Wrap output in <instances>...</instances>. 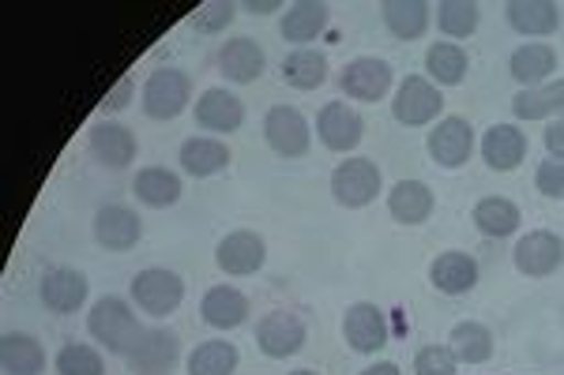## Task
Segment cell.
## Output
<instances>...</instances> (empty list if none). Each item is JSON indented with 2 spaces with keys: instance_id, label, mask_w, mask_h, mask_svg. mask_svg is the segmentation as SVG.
<instances>
[{
  "instance_id": "6da1fadb",
  "label": "cell",
  "mask_w": 564,
  "mask_h": 375,
  "mask_svg": "<svg viewBox=\"0 0 564 375\" xmlns=\"http://www.w3.org/2000/svg\"><path fill=\"white\" fill-rule=\"evenodd\" d=\"M87 327H90V334H95V342H102L106 350H113V353H129L132 345H135V338L143 334V327H140V319L132 316V308L124 305L121 297H102L95 308H90V316H87Z\"/></svg>"
},
{
  "instance_id": "7a4b0ae2",
  "label": "cell",
  "mask_w": 564,
  "mask_h": 375,
  "mask_svg": "<svg viewBox=\"0 0 564 375\" xmlns=\"http://www.w3.org/2000/svg\"><path fill=\"white\" fill-rule=\"evenodd\" d=\"M380 185H384L380 169H377V162H369V158H347L332 173V196L350 210L369 207L372 199L380 196Z\"/></svg>"
},
{
  "instance_id": "3957f363",
  "label": "cell",
  "mask_w": 564,
  "mask_h": 375,
  "mask_svg": "<svg viewBox=\"0 0 564 375\" xmlns=\"http://www.w3.org/2000/svg\"><path fill=\"white\" fill-rule=\"evenodd\" d=\"M188 98H193V84H188L185 71L177 68H159L143 87V113L154 121H174L185 113Z\"/></svg>"
},
{
  "instance_id": "277c9868",
  "label": "cell",
  "mask_w": 564,
  "mask_h": 375,
  "mask_svg": "<svg viewBox=\"0 0 564 375\" xmlns=\"http://www.w3.org/2000/svg\"><path fill=\"white\" fill-rule=\"evenodd\" d=\"M132 300L148 316H170L185 300V282L174 271H162V267L140 271L132 278Z\"/></svg>"
},
{
  "instance_id": "5b68a950",
  "label": "cell",
  "mask_w": 564,
  "mask_h": 375,
  "mask_svg": "<svg viewBox=\"0 0 564 375\" xmlns=\"http://www.w3.org/2000/svg\"><path fill=\"white\" fill-rule=\"evenodd\" d=\"M444 109V98L430 79L422 76H406L403 87H399L395 102H391V113H395L399 124H411V128H422L441 117Z\"/></svg>"
},
{
  "instance_id": "8992f818",
  "label": "cell",
  "mask_w": 564,
  "mask_h": 375,
  "mask_svg": "<svg viewBox=\"0 0 564 375\" xmlns=\"http://www.w3.org/2000/svg\"><path fill=\"white\" fill-rule=\"evenodd\" d=\"M132 372L140 375H166L177 364V334L166 331V327H148L129 353H124Z\"/></svg>"
},
{
  "instance_id": "52a82bcc",
  "label": "cell",
  "mask_w": 564,
  "mask_h": 375,
  "mask_svg": "<svg viewBox=\"0 0 564 375\" xmlns=\"http://www.w3.org/2000/svg\"><path fill=\"white\" fill-rule=\"evenodd\" d=\"M470 151H475V128L463 121V117H444L430 132V154L436 166H444V169L467 166Z\"/></svg>"
},
{
  "instance_id": "ba28073f",
  "label": "cell",
  "mask_w": 564,
  "mask_h": 375,
  "mask_svg": "<svg viewBox=\"0 0 564 375\" xmlns=\"http://www.w3.org/2000/svg\"><path fill=\"white\" fill-rule=\"evenodd\" d=\"M268 260V244H263L260 233L252 230H238L230 236H223L215 252V263L223 274H234V278H245V274H257Z\"/></svg>"
},
{
  "instance_id": "9c48e42d",
  "label": "cell",
  "mask_w": 564,
  "mask_h": 375,
  "mask_svg": "<svg viewBox=\"0 0 564 375\" xmlns=\"http://www.w3.org/2000/svg\"><path fill=\"white\" fill-rule=\"evenodd\" d=\"M512 255L520 274H527V278H545V274H553L564 263V241L550 230H534L516 244Z\"/></svg>"
},
{
  "instance_id": "30bf717a",
  "label": "cell",
  "mask_w": 564,
  "mask_h": 375,
  "mask_svg": "<svg viewBox=\"0 0 564 375\" xmlns=\"http://www.w3.org/2000/svg\"><path fill=\"white\" fill-rule=\"evenodd\" d=\"M391 68L377 57H358L339 71V87L358 102H380L391 90Z\"/></svg>"
},
{
  "instance_id": "8fae6325",
  "label": "cell",
  "mask_w": 564,
  "mask_h": 375,
  "mask_svg": "<svg viewBox=\"0 0 564 375\" xmlns=\"http://www.w3.org/2000/svg\"><path fill=\"white\" fill-rule=\"evenodd\" d=\"M263 135H268L271 151H279L282 158H297V154L308 151V121L290 106L271 109L268 121H263Z\"/></svg>"
},
{
  "instance_id": "7c38bea8",
  "label": "cell",
  "mask_w": 564,
  "mask_h": 375,
  "mask_svg": "<svg viewBox=\"0 0 564 375\" xmlns=\"http://www.w3.org/2000/svg\"><path fill=\"white\" fill-rule=\"evenodd\" d=\"M316 132H321V140L327 151H339L347 154L354 146L361 143V132H366V124H361V117L354 113L347 102H327L321 109V117H316Z\"/></svg>"
},
{
  "instance_id": "4fadbf2b",
  "label": "cell",
  "mask_w": 564,
  "mask_h": 375,
  "mask_svg": "<svg viewBox=\"0 0 564 375\" xmlns=\"http://www.w3.org/2000/svg\"><path fill=\"white\" fill-rule=\"evenodd\" d=\"M257 342H260V353L275 356V361L294 356L305 345V323L294 312H271L260 319Z\"/></svg>"
},
{
  "instance_id": "5bb4252c",
  "label": "cell",
  "mask_w": 564,
  "mask_h": 375,
  "mask_svg": "<svg viewBox=\"0 0 564 375\" xmlns=\"http://www.w3.org/2000/svg\"><path fill=\"white\" fill-rule=\"evenodd\" d=\"M343 334H347L350 350L377 353L388 345V319L377 305H354L343 316Z\"/></svg>"
},
{
  "instance_id": "9a60e30c",
  "label": "cell",
  "mask_w": 564,
  "mask_h": 375,
  "mask_svg": "<svg viewBox=\"0 0 564 375\" xmlns=\"http://www.w3.org/2000/svg\"><path fill=\"white\" fill-rule=\"evenodd\" d=\"M143 225H140V214L132 207H121V203H109L95 214V236L98 244L109 252H129L135 241H140Z\"/></svg>"
},
{
  "instance_id": "2e32d148",
  "label": "cell",
  "mask_w": 564,
  "mask_h": 375,
  "mask_svg": "<svg viewBox=\"0 0 564 375\" xmlns=\"http://www.w3.org/2000/svg\"><path fill=\"white\" fill-rule=\"evenodd\" d=\"M481 158H486L489 169L497 173H512L523 166L527 158V140L516 124H494L486 135H481Z\"/></svg>"
},
{
  "instance_id": "e0dca14e",
  "label": "cell",
  "mask_w": 564,
  "mask_h": 375,
  "mask_svg": "<svg viewBox=\"0 0 564 375\" xmlns=\"http://www.w3.org/2000/svg\"><path fill=\"white\" fill-rule=\"evenodd\" d=\"M90 154H95L102 166L124 169L135 162V135L124 124L98 121V124H90Z\"/></svg>"
},
{
  "instance_id": "ac0fdd59",
  "label": "cell",
  "mask_w": 564,
  "mask_h": 375,
  "mask_svg": "<svg viewBox=\"0 0 564 375\" xmlns=\"http://www.w3.org/2000/svg\"><path fill=\"white\" fill-rule=\"evenodd\" d=\"M87 278L79 271H72V267H57V271H50L42 278V305L45 308H53V312H61V316H68V312H79L84 308V300H87Z\"/></svg>"
},
{
  "instance_id": "d6986e66",
  "label": "cell",
  "mask_w": 564,
  "mask_h": 375,
  "mask_svg": "<svg viewBox=\"0 0 564 375\" xmlns=\"http://www.w3.org/2000/svg\"><path fill=\"white\" fill-rule=\"evenodd\" d=\"M241 121H245V102L234 98L230 90L212 87L199 95V102H196L199 128H207V132H234V128H241Z\"/></svg>"
},
{
  "instance_id": "ffe728a7",
  "label": "cell",
  "mask_w": 564,
  "mask_h": 375,
  "mask_svg": "<svg viewBox=\"0 0 564 375\" xmlns=\"http://www.w3.org/2000/svg\"><path fill=\"white\" fill-rule=\"evenodd\" d=\"M430 282L444 297H463L478 286V267L467 252H441L430 267Z\"/></svg>"
},
{
  "instance_id": "44dd1931",
  "label": "cell",
  "mask_w": 564,
  "mask_h": 375,
  "mask_svg": "<svg viewBox=\"0 0 564 375\" xmlns=\"http://www.w3.org/2000/svg\"><path fill=\"white\" fill-rule=\"evenodd\" d=\"M199 316H204V323L218 327V331H234V327H241L245 319H249V300L234 286H215L204 293Z\"/></svg>"
},
{
  "instance_id": "7402d4cb",
  "label": "cell",
  "mask_w": 564,
  "mask_h": 375,
  "mask_svg": "<svg viewBox=\"0 0 564 375\" xmlns=\"http://www.w3.org/2000/svg\"><path fill=\"white\" fill-rule=\"evenodd\" d=\"M263 64H268V57L252 38H234L218 49V68L234 84H252L257 76H263Z\"/></svg>"
},
{
  "instance_id": "603a6c76",
  "label": "cell",
  "mask_w": 564,
  "mask_h": 375,
  "mask_svg": "<svg viewBox=\"0 0 564 375\" xmlns=\"http://www.w3.org/2000/svg\"><path fill=\"white\" fill-rule=\"evenodd\" d=\"M388 210L395 222L403 225H422L433 214V188L422 180H399L388 196Z\"/></svg>"
},
{
  "instance_id": "cb8c5ba5",
  "label": "cell",
  "mask_w": 564,
  "mask_h": 375,
  "mask_svg": "<svg viewBox=\"0 0 564 375\" xmlns=\"http://www.w3.org/2000/svg\"><path fill=\"white\" fill-rule=\"evenodd\" d=\"M516 84H523V90L550 84V76L557 71V53L550 45H520L512 53V64H508Z\"/></svg>"
},
{
  "instance_id": "d4e9b609",
  "label": "cell",
  "mask_w": 564,
  "mask_h": 375,
  "mask_svg": "<svg viewBox=\"0 0 564 375\" xmlns=\"http://www.w3.org/2000/svg\"><path fill=\"white\" fill-rule=\"evenodd\" d=\"M505 12H508V23L520 34H531V38L553 34L561 26V8L550 4V0H512Z\"/></svg>"
},
{
  "instance_id": "484cf974",
  "label": "cell",
  "mask_w": 564,
  "mask_h": 375,
  "mask_svg": "<svg viewBox=\"0 0 564 375\" xmlns=\"http://www.w3.org/2000/svg\"><path fill=\"white\" fill-rule=\"evenodd\" d=\"M512 113L520 117V121H542V117H553V113L564 117V79L520 90V95L512 98Z\"/></svg>"
},
{
  "instance_id": "4316f807",
  "label": "cell",
  "mask_w": 564,
  "mask_h": 375,
  "mask_svg": "<svg viewBox=\"0 0 564 375\" xmlns=\"http://www.w3.org/2000/svg\"><path fill=\"white\" fill-rule=\"evenodd\" d=\"M327 20H332L327 4H316V0H302V4H294L286 15H282V38L305 45V42L321 38Z\"/></svg>"
},
{
  "instance_id": "83f0119b",
  "label": "cell",
  "mask_w": 564,
  "mask_h": 375,
  "mask_svg": "<svg viewBox=\"0 0 564 375\" xmlns=\"http://www.w3.org/2000/svg\"><path fill=\"white\" fill-rule=\"evenodd\" d=\"M132 191H135V199L148 207H174L181 199V177L162 166H151V169L135 173Z\"/></svg>"
},
{
  "instance_id": "f1b7e54d",
  "label": "cell",
  "mask_w": 564,
  "mask_h": 375,
  "mask_svg": "<svg viewBox=\"0 0 564 375\" xmlns=\"http://www.w3.org/2000/svg\"><path fill=\"white\" fill-rule=\"evenodd\" d=\"M230 166V146L218 140H188L181 146V169L193 177H215Z\"/></svg>"
},
{
  "instance_id": "f546056e",
  "label": "cell",
  "mask_w": 564,
  "mask_h": 375,
  "mask_svg": "<svg viewBox=\"0 0 564 375\" xmlns=\"http://www.w3.org/2000/svg\"><path fill=\"white\" fill-rule=\"evenodd\" d=\"M0 364L8 375H42L45 353L31 334H4L0 342Z\"/></svg>"
},
{
  "instance_id": "4dcf8cb0",
  "label": "cell",
  "mask_w": 564,
  "mask_h": 375,
  "mask_svg": "<svg viewBox=\"0 0 564 375\" xmlns=\"http://www.w3.org/2000/svg\"><path fill=\"white\" fill-rule=\"evenodd\" d=\"M448 350L459 364H486L494 356V334L486 323H459L448 338Z\"/></svg>"
},
{
  "instance_id": "1f68e13d",
  "label": "cell",
  "mask_w": 564,
  "mask_h": 375,
  "mask_svg": "<svg viewBox=\"0 0 564 375\" xmlns=\"http://www.w3.org/2000/svg\"><path fill=\"white\" fill-rule=\"evenodd\" d=\"M384 23H388V31L403 42L422 38L425 26H430V8H425L422 0H388Z\"/></svg>"
},
{
  "instance_id": "d6a6232c",
  "label": "cell",
  "mask_w": 564,
  "mask_h": 375,
  "mask_svg": "<svg viewBox=\"0 0 564 375\" xmlns=\"http://www.w3.org/2000/svg\"><path fill=\"white\" fill-rule=\"evenodd\" d=\"M475 225L486 236H512L520 230V207H516L512 199L489 196L475 207Z\"/></svg>"
},
{
  "instance_id": "836d02e7",
  "label": "cell",
  "mask_w": 564,
  "mask_h": 375,
  "mask_svg": "<svg viewBox=\"0 0 564 375\" xmlns=\"http://www.w3.org/2000/svg\"><path fill=\"white\" fill-rule=\"evenodd\" d=\"M327 76V57L316 49H294L282 60V79L297 90H316Z\"/></svg>"
},
{
  "instance_id": "e575fe53",
  "label": "cell",
  "mask_w": 564,
  "mask_h": 375,
  "mask_svg": "<svg viewBox=\"0 0 564 375\" xmlns=\"http://www.w3.org/2000/svg\"><path fill=\"white\" fill-rule=\"evenodd\" d=\"M238 361H241L238 345L215 338V342H204L193 350V356H188V375H234Z\"/></svg>"
},
{
  "instance_id": "d590c367",
  "label": "cell",
  "mask_w": 564,
  "mask_h": 375,
  "mask_svg": "<svg viewBox=\"0 0 564 375\" xmlns=\"http://www.w3.org/2000/svg\"><path fill=\"white\" fill-rule=\"evenodd\" d=\"M425 71H430L441 87H456L463 84V76H467V53H463L459 45L436 42L430 45V53H425Z\"/></svg>"
},
{
  "instance_id": "8d00e7d4",
  "label": "cell",
  "mask_w": 564,
  "mask_h": 375,
  "mask_svg": "<svg viewBox=\"0 0 564 375\" xmlns=\"http://www.w3.org/2000/svg\"><path fill=\"white\" fill-rule=\"evenodd\" d=\"M478 4H470V0H444L441 8H436V23H441L444 34H452V38H467V34L478 31Z\"/></svg>"
},
{
  "instance_id": "74e56055",
  "label": "cell",
  "mask_w": 564,
  "mask_h": 375,
  "mask_svg": "<svg viewBox=\"0 0 564 375\" xmlns=\"http://www.w3.org/2000/svg\"><path fill=\"white\" fill-rule=\"evenodd\" d=\"M57 372L61 375H106V364H102V356H98V350L68 342L65 350L57 353Z\"/></svg>"
},
{
  "instance_id": "f35d334b",
  "label": "cell",
  "mask_w": 564,
  "mask_h": 375,
  "mask_svg": "<svg viewBox=\"0 0 564 375\" xmlns=\"http://www.w3.org/2000/svg\"><path fill=\"white\" fill-rule=\"evenodd\" d=\"M456 356H452L448 345H425L422 353L414 356V372L417 375H456Z\"/></svg>"
},
{
  "instance_id": "ab89813d",
  "label": "cell",
  "mask_w": 564,
  "mask_h": 375,
  "mask_svg": "<svg viewBox=\"0 0 564 375\" xmlns=\"http://www.w3.org/2000/svg\"><path fill=\"white\" fill-rule=\"evenodd\" d=\"M542 196L550 199H564V158H545L539 166V177H534Z\"/></svg>"
},
{
  "instance_id": "60d3db41",
  "label": "cell",
  "mask_w": 564,
  "mask_h": 375,
  "mask_svg": "<svg viewBox=\"0 0 564 375\" xmlns=\"http://www.w3.org/2000/svg\"><path fill=\"white\" fill-rule=\"evenodd\" d=\"M230 20H234V4H226V0H215V4L199 8L193 26H196V31H204V34H215V31H223V26L230 23Z\"/></svg>"
},
{
  "instance_id": "b9f144b4",
  "label": "cell",
  "mask_w": 564,
  "mask_h": 375,
  "mask_svg": "<svg viewBox=\"0 0 564 375\" xmlns=\"http://www.w3.org/2000/svg\"><path fill=\"white\" fill-rule=\"evenodd\" d=\"M132 95H135V84H132V79H129V76L117 79V87L102 98V109H106V113H117V109H124V106L132 102Z\"/></svg>"
},
{
  "instance_id": "7bdbcfd3",
  "label": "cell",
  "mask_w": 564,
  "mask_h": 375,
  "mask_svg": "<svg viewBox=\"0 0 564 375\" xmlns=\"http://www.w3.org/2000/svg\"><path fill=\"white\" fill-rule=\"evenodd\" d=\"M545 151H550L553 158H564V117H557V121L545 128Z\"/></svg>"
},
{
  "instance_id": "ee69618b",
  "label": "cell",
  "mask_w": 564,
  "mask_h": 375,
  "mask_svg": "<svg viewBox=\"0 0 564 375\" xmlns=\"http://www.w3.org/2000/svg\"><path fill=\"white\" fill-rule=\"evenodd\" d=\"M361 375H399V368L391 361H384V364H372V368H366Z\"/></svg>"
},
{
  "instance_id": "f6af8a7d",
  "label": "cell",
  "mask_w": 564,
  "mask_h": 375,
  "mask_svg": "<svg viewBox=\"0 0 564 375\" xmlns=\"http://www.w3.org/2000/svg\"><path fill=\"white\" fill-rule=\"evenodd\" d=\"M245 8H249V12H275V0H249V4H245Z\"/></svg>"
},
{
  "instance_id": "bcb514c9",
  "label": "cell",
  "mask_w": 564,
  "mask_h": 375,
  "mask_svg": "<svg viewBox=\"0 0 564 375\" xmlns=\"http://www.w3.org/2000/svg\"><path fill=\"white\" fill-rule=\"evenodd\" d=\"M290 375H316V372H308V368H302V372H290Z\"/></svg>"
}]
</instances>
